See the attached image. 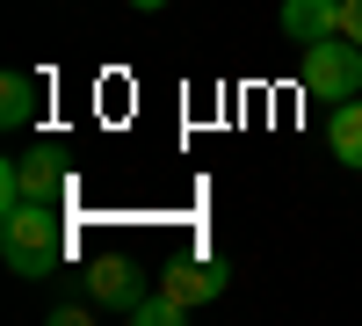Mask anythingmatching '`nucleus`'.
<instances>
[{"label":"nucleus","instance_id":"4","mask_svg":"<svg viewBox=\"0 0 362 326\" xmlns=\"http://www.w3.org/2000/svg\"><path fill=\"white\" fill-rule=\"evenodd\" d=\"M225 283H232V269H225V261H210V254H196V261H167V269H160V290H174L181 305L218 298Z\"/></svg>","mask_w":362,"mask_h":326},{"label":"nucleus","instance_id":"2","mask_svg":"<svg viewBox=\"0 0 362 326\" xmlns=\"http://www.w3.org/2000/svg\"><path fill=\"white\" fill-rule=\"evenodd\" d=\"M305 95L312 102H348V95H362V44H348V37H326V44H305Z\"/></svg>","mask_w":362,"mask_h":326},{"label":"nucleus","instance_id":"3","mask_svg":"<svg viewBox=\"0 0 362 326\" xmlns=\"http://www.w3.org/2000/svg\"><path fill=\"white\" fill-rule=\"evenodd\" d=\"M0 203H66V160L37 145V153H15L0 167Z\"/></svg>","mask_w":362,"mask_h":326},{"label":"nucleus","instance_id":"11","mask_svg":"<svg viewBox=\"0 0 362 326\" xmlns=\"http://www.w3.org/2000/svg\"><path fill=\"white\" fill-rule=\"evenodd\" d=\"M51 319H58V326H87V319H95V305H58Z\"/></svg>","mask_w":362,"mask_h":326},{"label":"nucleus","instance_id":"8","mask_svg":"<svg viewBox=\"0 0 362 326\" xmlns=\"http://www.w3.org/2000/svg\"><path fill=\"white\" fill-rule=\"evenodd\" d=\"M326 138H334V160L362 174V102H355V95L326 109Z\"/></svg>","mask_w":362,"mask_h":326},{"label":"nucleus","instance_id":"10","mask_svg":"<svg viewBox=\"0 0 362 326\" xmlns=\"http://www.w3.org/2000/svg\"><path fill=\"white\" fill-rule=\"evenodd\" d=\"M341 37L362 44V0H341Z\"/></svg>","mask_w":362,"mask_h":326},{"label":"nucleus","instance_id":"12","mask_svg":"<svg viewBox=\"0 0 362 326\" xmlns=\"http://www.w3.org/2000/svg\"><path fill=\"white\" fill-rule=\"evenodd\" d=\"M131 8H138V15H160V8H167V0H131Z\"/></svg>","mask_w":362,"mask_h":326},{"label":"nucleus","instance_id":"7","mask_svg":"<svg viewBox=\"0 0 362 326\" xmlns=\"http://www.w3.org/2000/svg\"><path fill=\"white\" fill-rule=\"evenodd\" d=\"M37 109H44V80L37 73H8V80H0V124H8V131H29Z\"/></svg>","mask_w":362,"mask_h":326},{"label":"nucleus","instance_id":"1","mask_svg":"<svg viewBox=\"0 0 362 326\" xmlns=\"http://www.w3.org/2000/svg\"><path fill=\"white\" fill-rule=\"evenodd\" d=\"M66 203H0V261L22 283H44L66 261Z\"/></svg>","mask_w":362,"mask_h":326},{"label":"nucleus","instance_id":"6","mask_svg":"<svg viewBox=\"0 0 362 326\" xmlns=\"http://www.w3.org/2000/svg\"><path fill=\"white\" fill-rule=\"evenodd\" d=\"M87 298H95V305H109V312H124L131 298H138V269H131V261L124 254H102V261H87Z\"/></svg>","mask_w":362,"mask_h":326},{"label":"nucleus","instance_id":"9","mask_svg":"<svg viewBox=\"0 0 362 326\" xmlns=\"http://www.w3.org/2000/svg\"><path fill=\"white\" fill-rule=\"evenodd\" d=\"M124 319H131V326H181V319H189V305H181L174 290H145V298L124 305Z\"/></svg>","mask_w":362,"mask_h":326},{"label":"nucleus","instance_id":"5","mask_svg":"<svg viewBox=\"0 0 362 326\" xmlns=\"http://www.w3.org/2000/svg\"><path fill=\"white\" fill-rule=\"evenodd\" d=\"M276 22L290 44H326V37H341V0H283Z\"/></svg>","mask_w":362,"mask_h":326}]
</instances>
